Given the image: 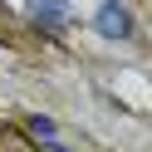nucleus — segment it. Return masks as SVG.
Returning <instances> with one entry per match:
<instances>
[{
    "instance_id": "3",
    "label": "nucleus",
    "mask_w": 152,
    "mask_h": 152,
    "mask_svg": "<svg viewBox=\"0 0 152 152\" xmlns=\"http://www.w3.org/2000/svg\"><path fill=\"white\" fill-rule=\"evenodd\" d=\"M30 128H34V132H39V137H54V123H49V118H34V123H30Z\"/></svg>"
},
{
    "instance_id": "1",
    "label": "nucleus",
    "mask_w": 152,
    "mask_h": 152,
    "mask_svg": "<svg viewBox=\"0 0 152 152\" xmlns=\"http://www.w3.org/2000/svg\"><path fill=\"white\" fill-rule=\"evenodd\" d=\"M93 30H98L103 39H132V15L123 10L118 0H103L98 15H93Z\"/></svg>"
},
{
    "instance_id": "2",
    "label": "nucleus",
    "mask_w": 152,
    "mask_h": 152,
    "mask_svg": "<svg viewBox=\"0 0 152 152\" xmlns=\"http://www.w3.org/2000/svg\"><path fill=\"white\" fill-rule=\"evenodd\" d=\"M30 20L59 30V25H69V5H64V0H30Z\"/></svg>"
}]
</instances>
